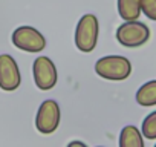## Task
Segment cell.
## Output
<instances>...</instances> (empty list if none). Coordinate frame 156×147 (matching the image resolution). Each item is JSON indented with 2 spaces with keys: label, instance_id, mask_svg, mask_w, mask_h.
<instances>
[{
  "label": "cell",
  "instance_id": "cell-9",
  "mask_svg": "<svg viewBox=\"0 0 156 147\" xmlns=\"http://www.w3.org/2000/svg\"><path fill=\"white\" fill-rule=\"evenodd\" d=\"M121 147H144V139L141 132L135 126H126L119 133Z\"/></svg>",
  "mask_w": 156,
  "mask_h": 147
},
{
  "label": "cell",
  "instance_id": "cell-5",
  "mask_svg": "<svg viewBox=\"0 0 156 147\" xmlns=\"http://www.w3.org/2000/svg\"><path fill=\"white\" fill-rule=\"evenodd\" d=\"M60 118H61V112H60L58 103L54 100H46L41 103V106L37 112L35 127L40 133L49 135L57 130V127L60 124Z\"/></svg>",
  "mask_w": 156,
  "mask_h": 147
},
{
  "label": "cell",
  "instance_id": "cell-6",
  "mask_svg": "<svg viewBox=\"0 0 156 147\" xmlns=\"http://www.w3.org/2000/svg\"><path fill=\"white\" fill-rule=\"evenodd\" d=\"M34 81L38 89L49 91L57 84V67L49 57H38L34 61Z\"/></svg>",
  "mask_w": 156,
  "mask_h": 147
},
{
  "label": "cell",
  "instance_id": "cell-1",
  "mask_svg": "<svg viewBox=\"0 0 156 147\" xmlns=\"http://www.w3.org/2000/svg\"><path fill=\"white\" fill-rule=\"evenodd\" d=\"M95 72L101 78L112 81H122L130 77L132 63L122 55H107L97 61Z\"/></svg>",
  "mask_w": 156,
  "mask_h": 147
},
{
  "label": "cell",
  "instance_id": "cell-10",
  "mask_svg": "<svg viewBox=\"0 0 156 147\" xmlns=\"http://www.w3.org/2000/svg\"><path fill=\"white\" fill-rule=\"evenodd\" d=\"M118 13L122 20H138L141 16V0H118Z\"/></svg>",
  "mask_w": 156,
  "mask_h": 147
},
{
  "label": "cell",
  "instance_id": "cell-7",
  "mask_svg": "<svg viewBox=\"0 0 156 147\" xmlns=\"http://www.w3.org/2000/svg\"><path fill=\"white\" fill-rule=\"evenodd\" d=\"M20 83L22 77L17 61L8 54L0 55V89L11 92L16 91L20 86Z\"/></svg>",
  "mask_w": 156,
  "mask_h": 147
},
{
  "label": "cell",
  "instance_id": "cell-12",
  "mask_svg": "<svg viewBox=\"0 0 156 147\" xmlns=\"http://www.w3.org/2000/svg\"><path fill=\"white\" fill-rule=\"evenodd\" d=\"M141 13L147 19L156 22V0H141Z\"/></svg>",
  "mask_w": 156,
  "mask_h": 147
},
{
  "label": "cell",
  "instance_id": "cell-11",
  "mask_svg": "<svg viewBox=\"0 0 156 147\" xmlns=\"http://www.w3.org/2000/svg\"><path fill=\"white\" fill-rule=\"evenodd\" d=\"M142 135L147 139H156V110L148 113L142 121Z\"/></svg>",
  "mask_w": 156,
  "mask_h": 147
},
{
  "label": "cell",
  "instance_id": "cell-13",
  "mask_svg": "<svg viewBox=\"0 0 156 147\" xmlns=\"http://www.w3.org/2000/svg\"><path fill=\"white\" fill-rule=\"evenodd\" d=\"M67 145H69V147H73V145H81V147H86V142H83V141H70Z\"/></svg>",
  "mask_w": 156,
  "mask_h": 147
},
{
  "label": "cell",
  "instance_id": "cell-3",
  "mask_svg": "<svg viewBox=\"0 0 156 147\" xmlns=\"http://www.w3.org/2000/svg\"><path fill=\"white\" fill-rule=\"evenodd\" d=\"M150 38V29L147 25L138 20H127L116 29V40L126 48H139Z\"/></svg>",
  "mask_w": 156,
  "mask_h": 147
},
{
  "label": "cell",
  "instance_id": "cell-2",
  "mask_svg": "<svg viewBox=\"0 0 156 147\" xmlns=\"http://www.w3.org/2000/svg\"><path fill=\"white\" fill-rule=\"evenodd\" d=\"M98 19L94 14L83 16L75 29V46L81 52H92L98 41Z\"/></svg>",
  "mask_w": 156,
  "mask_h": 147
},
{
  "label": "cell",
  "instance_id": "cell-4",
  "mask_svg": "<svg viewBox=\"0 0 156 147\" xmlns=\"http://www.w3.org/2000/svg\"><path fill=\"white\" fill-rule=\"evenodd\" d=\"M14 46L26 52H40L46 48L44 37L32 26H20L12 32L11 37Z\"/></svg>",
  "mask_w": 156,
  "mask_h": 147
},
{
  "label": "cell",
  "instance_id": "cell-8",
  "mask_svg": "<svg viewBox=\"0 0 156 147\" xmlns=\"http://www.w3.org/2000/svg\"><path fill=\"white\" fill-rule=\"evenodd\" d=\"M136 103L144 107L156 106V80L144 83L136 92Z\"/></svg>",
  "mask_w": 156,
  "mask_h": 147
}]
</instances>
